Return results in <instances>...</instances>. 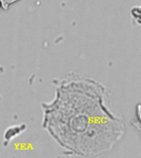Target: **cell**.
<instances>
[{
	"label": "cell",
	"mask_w": 141,
	"mask_h": 158,
	"mask_svg": "<svg viewBox=\"0 0 141 158\" xmlns=\"http://www.w3.org/2000/svg\"><path fill=\"white\" fill-rule=\"evenodd\" d=\"M54 86V98L41 105L42 127L59 147L85 158L112 150L123 138L126 123L106 106V86L74 73Z\"/></svg>",
	"instance_id": "1"
},
{
	"label": "cell",
	"mask_w": 141,
	"mask_h": 158,
	"mask_svg": "<svg viewBox=\"0 0 141 158\" xmlns=\"http://www.w3.org/2000/svg\"><path fill=\"white\" fill-rule=\"evenodd\" d=\"M23 127H24V125L12 127V128H8L4 133V142H3V144L5 146H7V143H9L11 140H12L14 137H17L22 131H23Z\"/></svg>",
	"instance_id": "2"
},
{
	"label": "cell",
	"mask_w": 141,
	"mask_h": 158,
	"mask_svg": "<svg viewBox=\"0 0 141 158\" xmlns=\"http://www.w3.org/2000/svg\"><path fill=\"white\" fill-rule=\"evenodd\" d=\"M19 1H21V0H0V3H1L2 10H7L11 6L15 4L16 2H19Z\"/></svg>",
	"instance_id": "3"
},
{
	"label": "cell",
	"mask_w": 141,
	"mask_h": 158,
	"mask_svg": "<svg viewBox=\"0 0 141 158\" xmlns=\"http://www.w3.org/2000/svg\"><path fill=\"white\" fill-rule=\"evenodd\" d=\"M1 10H2V6H1V3H0V11H1Z\"/></svg>",
	"instance_id": "4"
}]
</instances>
